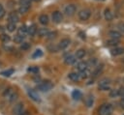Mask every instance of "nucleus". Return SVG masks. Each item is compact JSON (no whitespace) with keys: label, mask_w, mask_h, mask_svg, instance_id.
Wrapping results in <instances>:
<instances>
[{"label":"nucleus","mask_w":124,"mask_h":115,"mask_svg":"<svg viewBox=\"0 0 124 115\" xmlns=\"http://www.w3.org/2000/svg\"><path fill=\"white\" fill-rule=\"evenodd\" d=\"M113 110V107L111 104L109 103H105L103 105H101V107L98 110L99 115H111Z\"/></svg>","instance_id":"f257e3e1"},{"label":"nucleus","mask_w":124,"mask_h":115,"mask_svg":"<svg viewBox=\"0 0 124 115\" xmlns=\"http://www.w3.org/2000/svg\"><path fill=\"white\" fill-rule=\"evenodd\" d=\"M110 80L108 78H103L102 80H100L99 84H98V87L100 90L102 91H106V90H108L110 88Z\"/></svg>","instance_id":"f03ea898"},{"label":"nucleus","mask_w":124,"mask_h":115,"mask_svg":"<svg viewBox=\"0 0 124 115\" xmlns=\"http://www.w3.org/2000/svg\"><path fill=\"white\" fill-rule=\"evenodd\" d=\"M52 87H53V84H52L50 81H44V82H42L41 84H39L37 88H38L40 91L46 92V91H49Z\"/></svg>","instance_id":"7ed1b4c3"},{"label":"nucleus","mask_w":124,"mask_h":115,"mask_svg":"<svg viewBox=\"0 0 124 115\" xmlns=\"http://www.w3.org/2000/svg\"><path fill=\"white\" fill-rule=\"evenodd\" d=\"M78 18L80 19V20H87L89 17H90V15H91V12L88 10V9H83V10H81V11H79L78 12Z\"/></svg>","instance_id":"20e7f679"},{"label":"nucleus","mask_w":124,"mask_h":115,"mask_svg":"<svg viewBox=\"0 0 124 115\" xmlns=\"http://www.w3.org/2000/svg\"><path fill=\"white\" fill-rule=\"evenodd\" d=\"M76 11H77V7H76V5H74V4H70V5H67V6L65 7L64 13H65L67 15L71 16V15H73V14L76 13Z\"/></svg>","instance_id":"39448f33"},{"label":"nucleus","mask_w":124,"mask_h":115,"mask_svg":"<svg viewBox=\"0 0 124 115\" xmlns=\"http://www.w3.org/2000/svg\"><path fill=\"white\" fill-rule=\"evenodd\" d=\"M51 17H52L53 22H55V23H60V22L63 20V14H62V13L59 12V11L53 12Z\"/></svg>","instance_id":"423d86ee"},{"label":"nucleus","mask_w":124,"mask_h":115,"mask_svg":"<svg viewBox=\"0 0 124 115\" xmlns=\"http://www.w3.org/2000/svg\"><path fill=\"white\" fill-rule=\"evenodd\" d=\"M8 19H9V22H13V23H16L19 21V17L16 12H11L8 15Z\"/></svg>","instance_id":"0eeeda50"},{"label":"nucleus","mask_w":124,"mask_h":115,"mask_svg":"<svg viewBox=\"0 0 124 115\" xmlns=\"http://www.w3.org/2000/svg\"><path fill=\"white\" fill-rule=\"evenodd\" d=\"M70 43H71V41L69 39H63V40H61L59 42V43H58V49H61V50L62 49H65L66 47L69 46Z\"/></svg>","instance_id":"6e6552de"},{"label":"nucleus","mask_w":124,"mask_h":115,"mask_svg":"<svg viewBox=\"0 0 124 115\" xmlns=\"http://www.w3.org/2000/svg\"><path fill=\"white\" fill-rule=\"evenodd\" d=\"M28 95H29V97H30L33 101H40V97H39L38 93H37L35 90L29 89V90H28Z\"/></svg>","instance_id":"1a4fd4ad"},{"label":"nucleus","mask_w":124,"mask_h":115,"mask_svg":"<svg viewBox=\"0 0 124 115\" xmlns=\"http://www.w3.org/2000/svg\"><path fill=\"white\" fill-rule=\"evenodd\" d=\"M110 53L111 55L113 56H117V55H120V54H123L124 53V47H114L110 50Z\"/></svg>","instance_id":"9d476101"},{"label":"nucleus","mask_w":124,"mask_h":115,"mask_svg":"<svg viewBox=\"0 0 124 115\" xmlns=\"http://www.w3.org/2000/svg\"><path fill=\"white\" fill-rule=\"evenodd\" d=\"M21 111H23V103H22V102H18L17 104L15 105V107H14V109H13V112H14V114L17 115V114H19Z\"/></svg>","instance_id":"9b49d317"},{"label":"nucleus","mask_w":124,"mask_h":115,"mask_svg":"<svg viewBox=\"0 0 124 115\" xmlns=\"http://www.w3.org/2000/svg\"><path fill=\"white\" fill-rule=\"evenodd\" d=\"M104 16H105V19L108 20V21H110V20H112V18H113V14H112V13H111L108 9H106V10H105Z\"/></svg>","instance_id":"f8f14e48"},{"label":"nucleus","mask_w":124,"mask_h":115,"mask_svg":"<svg viewBox=\"0 0 124 115\" xmlns=\"http://www.w3.org/2000/svg\"><path fill=\"white\" fill-rule=\"evenodd\" d=\"M108 35L110 36L111 39H120L121 38V33L118 32V31H115V30H111L108 32Z\"/></svg>","instance_id":"ddd939ff"},{"label":"nucleus","mask_w":124,"mask_h":115,"mask_svg":"<svg viewBox=\"0 0 124 115\" xmlns=\"http://www.w3.org/2000/svg\"><path fill=\"white\" fill-rule=\"evenodd\" d=\"M36 32H37V26L35 24H32L29 27H27V33L30 36H34L36 34Z\"/></svg>","instance_id":"4468645a"},{"label":"nucleus","mask_w":124,"mask_h":115,"mask_svg":"<svg viewBox=\"0 0 124 115\" xmlns=\"http://www.w3.org/2000/svg\"><path fill=\"white\" fill-rule=\"evenodd\" d=\"M85 55H86V51H85V49L80 48V49H78V50L76 52L75 57H76V58H78V59H82Z\"/></svg>","instance_id":"2eb2a0df"},{"label":"nucleus","mask_w":124,"mask_h":115,"mask_svg":"<svg viewBox=\"0 0 124 115\" xmlns=\"http://www.w3.org/2000/svg\"><path fill=\"white\" fill-rule=\"evenodd\" d=\"M39 21L43 25H46L48 23V16L46 14H41L39 17Z\"/></svg>","instance_id":"dca6fc26"},{"label":"nucleus","mask_w":124,"mask_h":115,"mask_svg":"<svg viewBox=\"0 0 124 115\" xmlns=\"http://www.w3.org/2000/svg\"><path fill=\"white\" fill-rule=\"evenodd\" d=\"M76 57L75 56H73V55H69V56H67L66 58H65V64H67V65H73L75 62H76Z\"/></svg>","instance_id":"f3484780"},{"label":"nucleus","mask_w":124,"mask_h":115,"mask_svg":"<svg viewBox=\"0 0 124 115\" xmlns=\"http://www.w3.org/2000/svg\"><path fill=\"white\" fill-rule=\"evenodd\" d=\"M87 68H88V65H87L86 62H79V63L77 65V69H78L79 72L84 71V70H86Z\"/></svg>","instance_id":"a211bd4d"},{"label":"nucleus","mask_w":124,"mask_h":115,"mask_svg":"<svg viewBox=\"0 0 124 115\" xmlns=\"http://www.w3.org/2000/svg\"><path fill=\"white\" fill-rule=\"evenodd\" d=\"M68 77H69V79H71L72 81H78L79 78H80V77H79V74L77 73V72H71V73H69Z\"/></svg>","instance_id":"6ab92c4d"},{"label":"nucleus","mask_w":124,"mask_h":115,"mask_svg":"<svg viewBox=\"0 0 124 115\" xmlns=\"http://www.w3.org/2000/svg\"><path fill=\"white\" fill-rule=\"evenodd\" d=\"M119 43V40L118 39H110L107 42V45L108 46H116Z\"/></svg>","instance_id":"aec40b11"},{"label":"nucleus","mask_w":124,"mask_h":115,"mask_svg":"<svg viewBox=\"0 0 124 115\" xmlns=\"http://www.w3.org/2000/svg\"><path fill=\"white\" fill-rule=\"evenodd\" d=\"M26 33H27V27H26V25H21L18 28V30H17V34L18 35H21V36H24Z\"/></svg>","instance_id":"412c9836"},{"label":"nucleus","mask_w":124,"mask_h":115,"mask_svg":"<svg viewBox=\"0 0 124 115\" xmlns=\"http://www.w3.org/2000/svg\"><path fill=\"white\" fill-rule=\"evenodd\" d=\"M47 33H48L47 28H40V29L38 30V35H39L40 37H45V36H46Z\"/></svg>","instance_id":"4be33fe9"},{"label":"nucleus","mask_w":124,"mask_h":115,"mask_svg":"<svg viewBox=\"0 0 124 115\" xmlns=\"http://www.w3.org/2000/svg\"><path fill=\"white\" fill-rule=\"evenodd\" d=\"M81 93L78 91V90H74L73 93H72V97L75 99V100H79L81 98Z\"/></svg>","instance_id":"5701e85b"},{"label":"nucleus","mask_w":124,"mask_h":115,"mask_svg":"<svg viewBox=\"0 0 124 115\" xmlns=\"http://www.w3.org/2000/svg\"><path fill=\"white\" fill-rule=\"evenodd\" d=\"M93 101H94V100H93V96H91V95H89V96L85 99V104H86L88 107H90V106L93 104Z\"/></svg>","instance_id":"b1692460"},{"label":"nucleus","mask_w":124,"mask_h":115,"mask_svg":"<svg viewBox=\"0 0 124 115\" xmlns=\"http://www.w3.org/2000/svg\"><path fill=\"white\" fill-rule=\"evenodd\" d=\"M23 40H24V36H21V35H18V34L16 35L15 38H14V41L16 43H21L23 42Z\"/></svg>","instance_id":"393cba45"},{"label":"nucleus","mask_w":124,"mask_h":115,"mask_svg":"<svg viewBox=\"0 0 124 115\" xmlns=\"http://www.w3.org/2000/svg\"><path fill=\"white\" fill-rule=\"evenodd\" d=\"M27 71H28L29 72H31V73L36 74V73H38V72H39L40 69H39V67H37V66H33V67L28 68V69H27Z\"/></svg>","instance_id":"a878e982"},{"label":"nucleus","mask_w":124,"mask_h":115,"mask_svg":"<svg viewBox=\"0 0 124 115\" xmlns=\"http://www.w3.org/2000/svg\"><path fill=\"white\" fill-rule=\"evenodd\" d=\"M16 23H13V22H9L8 25H7V30L9 32H14L16 30Z\"/></svg>","instance_id":"bb28decb"},{"label":"nucleus","mask_w":124,"mask_h":115,"mask_svg":"<svg viewBox=\"0 0 124 115\" xmlns=\"http://www.w3.org/2000/svg\"><path fill=\"white\" fill-rule=\"evenodd\" d=\"M8 98H9V101H10L11 102H14L15 101L17 100V98H18V94L16 93V92H15V93H12Z\"/></svg>","instance_id":"cd10ccee"},{"label":"nucleus","mask_w":124,"mask_h":115,"mask_svg":"<svg viewBox=\"0 0 124 115\" xmlns=\"http://www.w3.org/2000/svg\"><path fill=\"white\" fill-rule=\"evenodd\" d=\"M19 5L20 6H25V7H29L31 6V0H18Z\"/></svg>","instance_id":"c85d7f7f"},{"label":"nucleus","mask_w":124,"mask_h":115,"mask_svg":"<svg viewBox=\"0 0 124 115\" xmlns=\"http://www.w3.org/2000/svg\"><path fill=\"white\" fill-rule=\"evenodd\" d=\"M13 73H14V70H13V69H9V70H6V71L1 72V74H2L3 76H10V75H12Z\"/></svg>","instance_id":"c756f323"},{"label":"nucleus","mask_w":124,"mask_h":115,"mask_svg":"<svg viewBox=\"0 0 124 115\" xmlns=\"http://www.w3.org/2000/svg\"><path fill=\"white\" fill-rule=\"evenodd\" d=\"M29 9H30L29 7L20 6V7L18 8V13H19V14H26V13L28 12V10H29Z\"/></svg>","instance_id":"7c9ffc66"},{"label":"nucleus","mask_w":124,"mask_h":115,"mask_svg":"<svg viewBox=\"0 0 124 115\" xmlns=\"http://www.w3.org/2000/svg\"><path fill=\"white\" fill-rule=\"evenodd\" d=\"M78 74H79V77H80V78H87V77L89 76V72H88V70L86 69V70H84V71H81L80 73H78Z\"/></svg>","instance_id":"2f4dec72"},{"label":"nucleus","mask_w":124,"mask_h":115,"mask_svg":"<svg viewBox=\"0 0 124 115\" xmlns=\"http://www.w3.org/2000/svg\"><path fill=\"white\" fill-rule=\"evenodd\" d=\"M30 48V43H21L20 44V49L25 51V50H28Z\"/></svg>","instance_id":"473e14b6"},{"label":"nucleus","mask_w":124,"mask_h":115,"mask_svg":"<svg viewBox=\"0 0 124 115\" xmlns=\"http://www.w3.org/2000/svg\"><path fill=\"white\" fill-rule=\"evenodd\" d=\"M103 71V65H100L99 67H97L95 69V71L93 72V76H97L98 74H100V72Z\"/></svg>","instance_id":"72a5a7b5"},{"label":"nucleus","mask_w":124,"mask_h":115,"mask_svg":"<svg viewBox=\"0 0 124 115\" xmlns=\"http://www.w3.org/2000/svg\"><path fill=\"white\" fill-rule=\"evenodd\" d=\"M119 96V94H118V90L117 89H112V90H110V92H109V97L110 98H116V97H118Z\"/></svg>","instance_id":"f704fd0d"},{"label":"nucleus","mask_w":124,"mask_h":115,"mask_svg":"<svg viewBox=\"0 0 124 115\" xmlns=\"http://www.w3.org/2000/svg\"><path fill=\"white\" fill-rule=\"evenodd\" d=\"M56 35H57V32H55V31L48 32V33L46 34V38H47L48 40H52V39H54V38L56 37Z\"/></svg>","instance_id":"c9c22d12"},{"label":"nucleus","mask_w":124,"mask_h":115,"mask_svg":"<svg viewBox=\"0 0 124 115\" xmlns=\"http://www.w3.org/2000/svg\"><path fill=\"white\" fill-rule=\"evenodd\" d=\"M0 40H1L2 42H4V43H7V42H9V41L11 40V38H10V36H8V35H6V34H2V35L0 36Z\"/></svg>","instance_id":"e433bc0d"},{"label":"nucleus","mask_w":124,"mask_h":115,"mask_svg":"<svg viewBox=\"0 0 124 115\" xmlns=\"http://www.w3.org/2000/svg\"><path fill=\"white\" fill-rule=\"evenodd\" d=\"M42 55H43V51H42L41 49H37V50L33 53L32 57H33V58H37V57H41Z\"/></svg>","instance_id":"4c0bfd02"},{"label":"nucleus","mask_w":124,"mask_h":115,"mask_svg":"<svg viewBox=\"0 0 124 115\" xmlns=\"http://www.w3.org/2000/svg\"><path fill=\"white\" fill-rule=\"evenodd\" d=\"M87 63V65H88V67L89 66H92V67H94L95 65H96V63H97V60L95 59V58H93V59H90L88 62H86Z\"/></svg>","instance_id":"58836bf2"},{"label":"nucleus","mask_w":124,"mask_h":115,"mask_svg":"<svg viewBox=\"0 0 124 115\" xmlns=\"http://www.w3.org/2000/svg\"><path fill=\"white\" fill-rule=\"evenodd\" d=\"M10 93H12V88H8V89H6L5 91H4V93H3V97H9L10 96Z\"/></svg>","instance_id":"ea45409f"},{"label":"nucleus","mask_w":124,"mask_h":115,"mask_svg":"<svg viewBox=\"0 0 124 115\" xmlns=\"http://www.w3.org/2000/svg\"><path fill=\"white\" fill-rule=\"evenodd\" d=\"M48 49H49V51H51V52H56V51L58 50V46L56 47V46H53V45H49V46H48Z\"/></svg>","instance_id":"a19ab883"},{"label":"nucleus","mask_w":124,"mask_h":115,"mask_svg":"<svg viewBox=\"0 0 124 115\" xmlns=\"http://www.w3.org/2000/svg\"><path fill=\"white\" fill-rule=\"evenodd\" d=\"M118 28H119V30H120L121 32L124 33V22H120V23L118 24Z\"/></svg>","instance_id":"79ce46f5"},{"label":"nucleus","mask_w":124,"mask_h":115,"mask_svg":"<svg viewBox=\"0 0 124 115\" xmlns=\"http://www.w3.org/2000/svg\"><path fill=\"white\" fill-rule=\"evenodd\" d=\"M118 94H119V96H121L122 98H124V87H121L118 90Z\"/></svg>","instance_id":"37998d69"},{"label":"nucleus","mask_w":124,"mask_h":115,"mask_svg":"<svg viewBox=\"0 0 124 115\" xmlns=\"http://www.w3.org/2000/svg\"><path fill=\"white\" fill-rule=\"evenodd\" d=\"M4 14H5V11H4V9H3V6L0 4V18H1L2 16H4Z\"/></svg>","instance_id":"c03bdc74"},{"label":"nucleus","mask_w":124,"mask_h":115,"mask_svg":"<svg viewBox=\"0 0 124 115\" xmlns=\"http://www.w3.org/2000/svg\"><path fill=\"white\" fill-rule=\"evenodd\" d=\"M17 115H30V113L28 112V111H21L19 114H17Z\"/></svg>","instance_id":"a18cd8bd"},{"label":"nucleus","mask_w":124,"mask_h":115,"mask_svg":"<svg viewBox=\"0 0 124 115\" xmlns=\"http://www.w3.org/2000/svg\"><path fill=\"white\" fill-rule=\"evenodd\" d=\"M119 103H120V106H121V108H123V109H124V98H123V99L120 101V102H119Z\"/></svg>","instance_id":"49530a36"},{"label":"nucleus","mask_w":124,"mask_h":115,"mask_svg":"<svg viewBox=\"0 0 124 115\" xmlns=\"http://www.w3.org/2000/svg\"><path fill=\"white\" fill-rule=\"evenodd\" d=\"M31 1H34V2H38V1H40V0H31Z\"/></svg>","instance_id":"de8ad7c7"},{"label":"nucleus","mask_w":124,"mask_h":115,"mask_svg":"<svg viewBox=\"0 0 124 115\" xmlns=\"http://www.w3.org/2000/svg\"><path fill=\"white\" fill-rule=\"evenodd\" d=\"M121 61H122V62H123V63H124V57H123V58H122V60H121Z\"/></svg>","instance_id":"09e8293b"},{"label":"nucleus","mask_w":124,"mask_h":115,"mask_svg":"<svg viewBox=\"0 0 124 115\" xmlns=\"http://www.w3.org/2000/svg\"><path fill=\"white\" fill-rule=\"evenodd\" d=\"M123 82H124V78H123Z\"/></svg>","instance_id":"8fccbe9b"},{"label":"nucleus","mask_w":124,"mask_h":115,"mask_svg":"<svg viewBox=\"0 0 124 115\" xmlns=\"http://www.w3.org/2000/svg\"><path fill=\"white\" fill-rule=\"evenodd\" d=\"M0 65H1V63H0Z\"/></svg>","instance_id":"3c124183"},{"label":"nucleus","mask_w":124,"mask_h":115,"mask_svg":"<svg viewBox=\"0 0 124 115\" xmlns=\"http://www.w3.org/2000/svg\"><path fill=\"white\" fill-rule=\"evenodd\" d=\"M123 115H124V114H123Z\"/></svg>","instance_id":"603ef678"}]
</instances>
